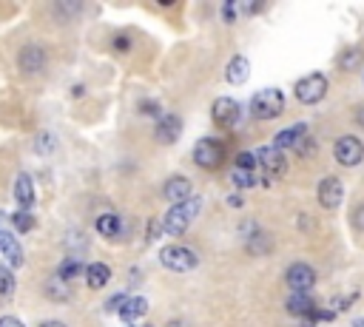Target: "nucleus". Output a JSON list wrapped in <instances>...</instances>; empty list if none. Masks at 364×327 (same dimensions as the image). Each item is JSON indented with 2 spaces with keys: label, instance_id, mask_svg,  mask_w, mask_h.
I'll use <instances>...</instances> for the list:
<instances>
[{
  "label": "nucleus",
  "instance_id": "5",
  "mask_svg": "<svg viewBox=\"0 0 364 327\" xmlns=\"http://www.w3.org/2000/svg\"><path fill=\"white\" fill-rule=\"evenodd\" d=\"M18 69L26 77H40L49 69V52L43 43H26L18 52Z\"/></svg>",
  "mask_w": 364,
  "mask_h": 327
},
{
  "label": "nucleus",
  "instance_id": "44",
  "mask_svg": "<svg viewBox=\"0 0 364 327\" xmlns=\"http://www.w3.org/2000/svg\"><path fill=\"white\" fill-rule=\"evenodd\" d=\"M353 327H364V319H356V321H353Z\"/></svg>",
  "mask_w": 364,
  "mask_h": 327
},
{
  "label": "nucleus",
  "instance_id": "2",
  "mask_svg": "<svg viewBox=\"0 0 364 327\" xmlns=\"http://www.w3.org/2000/svg\"><path fill=\"white\" fill-rule=\"evenodd\" d=\"M256 168H259V183H262V185H273V183L285 174L288 159H285V154L276 151L273 145H271V148H259V151H256Z\"/></svg>",
  "mask_w": 364,
  "mask_h": 327
},
{
  "label": "nucleus",
  "instance_id": "38",
  "mask_svg": "<svg viewBox=\"0 0 364 327\" xmlns=\"http://www.w3.org/2000/svg\"><path fill=\"white\" fill-rule=\"evenodd\" d=\"M162 234V222H157V219H151V231H148V242H154L157 236Z\"/></svg>",
  "mask_w": 364,
  "mask_h": 327
},
{
  "label": "nucleus",
  "instance_id": "20",
  "mask_svg": "<svg viewBox=\"0 0 364 327\" xmlns=\"http://www.w3.org/2000/svg\"><path fill=\"white\" fill-rule=\"evenodd\" d=\"M248 74H251V60H248L245 54H237V57L228 60V66H225V80H228L231 86H242V83L248 80Z\"/></svg>",
  "mask_w": 364,
  "mask_h": 327
},
{
  "label": "nucleus",
  "instance_id": "6",
  "mask_svg": "<svg viewBox=\"0 0 364 327\" xmlns=\"http://www.w3.org/2000/svg\"><path fill=\"white\" fill-rule=\"evenodd\" d=\"M327 88H330L327 77L313 71V74H307V77H302L296 83V100L305 103V105H316V103H322L327 97Z\"/></svg>",
  "mask_w": 364,
  "mask_h": 327
},
{
  "label": "nucleus",
  "instance_id": "26",
  "mask_svg": "<svg viewBox=\"0 0 364 327\" xmlns=\"http://www.w3.org/2000/svg\"><path fill=\"white\" fill-rule=\"evenodd\" d=\"M361 60H364V52L353 46V49H347V52L339 57V66H341L344 71H356V69L361 66Z\"/></svg>",
  "mask_w": 364,
  "mask_h": 327
},
{
  "label": "nucleus",
  "instance_id": "15",
  "mask_svg": "<svg viewBox=\"0 0 364 327\" xmlns=\"http://www.w3.org/2000/svg\"><path fill=\"white\" fill-rule=\"evenodd\" d=\"M162 194H165V200H168L171 205L186 202V200H191V197H194V191H191V180H188V177H171V180L162 185Z\"/></svg>",
  "mask_w": 364,
  "mask_h": 327
},
{
  "label": "nucleus",
  "instance_id": "10",
  "mask_svg": "<svg viewBox=\"0 0 364 327\" xmlns=\"http://www.w3.org/2000/svg\"><path fill=\"white\" fill-rule=\"evenodd\" d=\"M285 282L293 293H307L313 285H316V270L307 265V262H293L285 273Z\"/></svg>",
  "mask_w": 364,
  "mask_h": 327
},
{
  "label": "nucleus",
  "instance_id": "24",
  "mask_svg": "<svg viewBox=\"0 0 364 327\" xmlns=\"http://www.w3.org/2000/svg\"><path fill=\"white\" fill-rule=\"evenodd\" d=\"M15 287H18V279H15L12 268L4 265V268H0V299H9L15 293Z\"/></svg>",
  "mask_w": 364,
  "mask_h": 327
},
{
  "label": "nucleus",
  "instance_id": "33",
  "mask_svg": "<svg viewBox=\"0 0 364 327\" xmlns=\"http://www.w3.org/2000/svg\"><path fill=\"white\" fill-rule=\"evenodd\" d=\"M237 18H239V4H225L222 6V21L225 23H237Z\"/></svg>",
  "mask_w": 364,
  "mask_h": 327
},
{
  "label": "nucleus",
  "instance_id": "1",
  "mask_svg": "<svg viewBox=\"0 0 364 327\" xmlns=\"http://www.w3.org/2000/svg\"><path fill=\"white\" fill-rule=\"evenodd\" d=\"M200 208H203V200L200 197H191V200L179 202V205H171L168 214L162 217V231L171 234V236H182V234L191 228V222L200 214Z\"/></svg>",
  "mask_w": 364,
  "mask_h": 327
},
{
  "label": "nucleus",
  "instance_id": "21",
  "mask_svg": "<svg viewBox=\"0 0 364 327\" xmlns=\"http://www.w3.org/2000/svg\"><path fill=\"white\" fill-rule=\"evenodd\" d=\"M111 268L106 265V262H91V265H86V285L91 287V290H103L108 282H111Z\"/></svg>",
  "mask_w": 364,
  "mask_h": 327
},
{
  "label": "nucleus",
  "instance_id": "43",
  "mask_svg": "<svg viewBox=\"0 0 364 327\" xmlns=\"http://www.w3.org/2000/svg\"><path fill=\"white\" fill-rule=\"evenodd\" d=\"M72 94H74V97H83V94H86V88H83V86H74V88H72Z\"/></svg>",
  "mask_w": 364,
  "mask_h": 327
},
{
  "label": "nucleus",
  "instance_id": "12",
  "mask_svg": "<svg viewBox=\"0 0 364 327\" xmlns=\"http://www.w3.org/2000/svg\"><path fill=\"white\" fill-rule=\"evenodd\" d=\"M179 134H182V120H179V114H162V117L157 120V128H154L157 142L171 145V142L179 139Z\"/></svg>",
  "mask_w": 364,
  "mask_h": 327
},
{
  "label": "nucleus",
  "instance_id": "11",
  "mask_svg": "<svg viewBox=\"0 0 364 327\" xmlns=\"http://www.w3.org/2000/svg\"><path fill=\"white\" fill-rule=\"evenodd\" d=\"M316 197H319V205H322V208L336 211V208L341 205V200H344V185H341V180H339V177H324V180L319 183V188H316Z\"/></svg>",
  "mask_w": 364,
  "mask_h": 327
},
{
  "label": "nucleus",
  "instance_id": "34",
  "mask_svg": "<svg viewBox=\"0 0 364 327\" xmlns=\"http://www.w3.org/2000/svg\"><path fill=\"white\" fill-rule=\"evenodd\" d=\"M350 222H353V228L364 231V202H361V205H356V211L350 214Z\"/></svg>",
  "mask_w": 364,
  "mask_h": 327
},
{
  "label": "nucleus",
  "instance_id": "23",
  "mask_svg": "<svg viewBox=\"0 0 364 327\" xmlns=\"http://www.w3.org/2000/svg\"><path fill=\"white\" fill-rule=\"evenodd\" d=\"M80 273H86V265H83L80 259H66V262L57 268V276H60L63 282H72V279H77Z\"/></svg>",
  "mask_w": 364,
  "mask_h": 327
},
{
  "label": "nucleus",
  "instance_id": "30",
  "mask_svg": "<svg viewBox=\"0 0 364 327\" xmlns=\"http://www.w3.org/2000/svg\"><path fill=\"white\" fill-rule=\"evenodd\" d=\"M140 114H142V117H154V120H159V117H162V108H159V103H157V100H142V103H140Z\"/></svg>",
  "mask_w": 364,
  "mask_h": 327
},
{
  "label": "nucleus",
  "instance_id": "3",
  "mask_svg": "<svg viewBox=\"0 0 364 327\" xmlns=\"http://www.w3.org/2000/svg\"><path fill=\"white\" fill-rule=\"evenodd\" d=\"M285 111V94L279 88H262L251 97V114L256 120H276Z\"/></svg>",
  "mask_w": 364,
  "mask_h": 327
},
{
  "label": "nucleus",
  "instance_id": "18",
  "mask_svg": "<svg viewBox=\"0 0 364 327\" xmlns=\"http://www.w3.org/2000/svg\"><path fill=\"white\" fill-rule=\"evenodd\" d=\"M94 231H97L103 239H123L125 225H123V219H120L117 214H100V217L94 219Z\"/></svg>",
  "mask_w": 364,
  "mask_h": 327
},
{
  "label": "nucleus",
  "instance_id": "35",
  "mask_svg": "<svg viewBox=\"0 0 364 327\" xmlns=\"http://www.w3.org/2000/svg\"><path fill=\"white\" fill-rule=\"evenodd\" d=\"M310 151H313V137L307 134V137H305V139H302V142L296 145V154H302V156H307Z\"/></svg>",
  "mask_w": 364,
  "mask_h": 327
},
{
  "label": "nucleus",
  "instance_id": "13",
  "mask_svg": "<svg viewBox=\"0 0 364 327\" xmlns=\"http://www.w3.org/2000/svg\"><path fill=\"white\" fill-rule=\"evenodd\" d=\"M15 202L21 205V211H26V214H32V208H35V202H38V194H35V180L23 171V174H18V180H15Z\"/></svg>",
  "mask_w": 364,
  "mask_h": 327
},
{
  "label": "nucleus",
  "instance_id": "16",
  "mask_svg": "<svg viewBox=\"0 0 364 327\" xmlns=\"http://www.w3.org/2000/svg\"><path fill=\"white\" fill-rule=\"evenodd\" d=\"M0 253L6 256V262H9L12 270L23 265V248H21V242L15 239L12 231H4V228H0Z\"/></svg>",
  "mask_w": 364,
  "mask_h": 327
},
{
  "label": "nucleus",
  "instance_id": "28",
  "mask_svg": "<svg viewBox=\"0 0 364 327\" xmlns=\"http://www.w3.org/2000/svg\"><path fill=\"white\" fill-rule=\"evenodd\" d=\"M12 228H15L18 234H29V231L35 228V217L26 214V211H15V214H12Z\"/></svg>",
  "mask_w": 364,
  "mask_h": 327
},
{
  "label": "nucleus",
  "instance_id": "42",
  "mask_svg": "<svg viewBox=\"0 0 364 327\" xmlns=\"http://www.w3.org/2000/svg\"><path fill=\"white\" fill-rule=\"evenodd\" d=\"M165 327H186V324H182V319H171Z\"/></svg>",
  "mask_w": 364,
  "mask_h": 327
},
{
  "label": "nucleus",
  "instance_id": "36",
  "mask_svg": "<svg viewBox=\"0 0 364 327\" xmlns=\"http://www.w3.org/2000/svg\"><path fill=\"white\" fill-rule=\"evenodd\" d=\"M0 327H26L18 316H0Z\"/></svg>",
  "mask_w": 364,
  "mask_h": 327
},
{
  "label": "nucleus",
  "instance_id": "7",
  "mask_svg": "<svg viewBox=\"0 0 364 327\" xmlns=\"http://www.w3.org/2000/svg\"><path fill=\"white\" fill-rule=\"evenodd\" d=\"M333 159L344 168H356L358 162L364 159V142L358 137H350V134L339 137L336 145H333Z\"/></svg>",
  "mask_w": 364,
  "mask_h": 327
},
{
  "label": "nucleus",
  "instance_id": "39",
  "mask_svg": "<svg viewBox=\"0 0 364 327\" xmlns=\"http://www.w3.org/2000/svg\"><path fill=\"white\" fill-rule=\"evenodd\" d=\"M228 205H231V208H242V205H245L242 194H231V197H228Z\"/></svg>",
  "mask_w": 364,
  "mask_h": 327
},
{
  "label": "nucleus",
  "instance_id": "14",
  "mask_svg": "<svg viewBox=\"0 0 364 327\" xmlns=\"http://www.w3.org/2000/svg\"><path fill=\"white\" fill-rule=\"evenodd\" d=\"M285 307H288L290 316H296V319H310V321H313V316H316V310H319V304H316V299H313L310 293H290Z\"/></svg>",
  "mask_w": 364,
  "mask_h": 327
},
{
  "label": "nucleus",
  "instance_id": "25",
  "mask_svg": "<svg viewBox=\"0 0 364 327\" xmlns=\"http://www.w3.org/2000/svg\"><path fill=\"white\" fill-rule=\"evenodd\" d=\"M46 293H49V299H52V302H66V299H69V287H66V282H63L57 273L49 279Z\"/></svg>",
  "mask_w": 364,
  "mask_h": 327
},
{
  "label": "nucleus",
  "instance_id": "41",
  "mask_svg": "<svg viewBox=\"0 0 364 327\" xmlns=\"http://www.w3.org/2000/svg\"><path fill=\"white\" fill-rule=\"evenodd\" d=\"M40 327H66V324H63V321H57V319H52V321H43Z\"/></svg>",
  "mask_w": 364,
  "mask_h": 327
},
{
  "label": "nucleus",
  "instance_id": "4",
  "mask_svg": "<svg viewBox=\"0 0 364 327\" xmlns=\"http://www.w3.org/2000/svg\"><path fill=\"white\" fill-rule=\"evenodd\" d=\"M159 262H162V268H168L174 273H188L200 265V256L186 245H165V248H159Z\"/></svg>",
  "mask_w": 364,
  "mask_h": 327
},
{
  "label": "nucleus",
  "instance_id": "9",
  "mask_svg": "<svg viewBox=\"0 0 364 327\" xmlns=\"http://www.w3.org/2000/svg\"><path fill=\"white\" fill-rule=\"evenodd\" d=\"M211 117H214V122L220 128H234L239 122V117H242V108H239V103L234 97H217L214 105H211Z\"/></svg>",
  "mask_w": 364,
  "mask_h": 327
},
{
  "label": "nucleus",
  "instance_id": "22",
  "mask_svg": "<svg viewBox=\"0 0 364 327\" xmlns=\"http://www.w3.org/2000/svg\"><path fill=\"white\" fill-rule=\"evenodd\" d=\"M231 183L237 191H248L259 183V177H256V171H248V168H231Z\"/></svg>",
  "mask_w": 364,
  "mask_h": 327
},
{
  "label": "nucleus",
  "instance_id": "19",
  "mask_svg": "<svg viewBox=\"0 0 364 327\" xmlns=\"http://www.w3.org/2000/svg\"><path fill=\"white\" fill-rule=\"evenodd\" d=\"M145 313H148V299H145V296H128V299L123 302V307L117 310V316H120L125 324L140 321Z\"/></svg>",
  "mask_w": 364,
  "mask_h": 327
},
{
  "label": "nucleus",
  "instance_id": "40",
  "mask_svg": "<svg viewBox=\"0 0 364 327\" xmlns=\"http://www.w3.org/2000/svg\"><path fill=\"white\" fill-rule=\"evenodd\" d=\"M356 122L364 128V105H358V108H356Z\"/></svg>",
  "mask_w": 364,
  "mask_h": 327
},
{
  "label": "nucleus",
  "instance_id": "37",
  "mask_svg": "<svg viewBox=\"0 0 364 327\" xmlns=\"http://www.w3.org/2000/svg\"><path fill=\"white\" fill-rule=\"evenodd\" d=\"M125 299H128V296H125V293H117V296H114V299H108V304H106V307H108V310H120V307H123V302H125Z\"/></svg>",
  "mask_w": 364,
  "mask_h": 327
},
{
  "label": "nucleus",
  "instance_id": "32",
  "mask_svg": "<svg viewBox=\"0 0 364 327\" xmlns=\"http://www.w3.org/2000/svg\"><path fill=\"white\" fill-rule=\"evenodd\" d=\"M111 49H114V52H120V54L131 52V38H128V35H117V38L111 40Z\"/></svg>",
  "mask_w": 364,
  "mask_h": 327
},
{
  "label": "nucleus",
  "instance_id": "27",
  "mask_svg": "<svg viewBox=\"0 0 364 327\" xmlns=\"http://www.w3.org/2000/svg\"><path fill=\"white\" fill-rule=\"evenodd\" d=\"M57 148V137L52 134V131H40L38 137H35V151L38 154H52Z\"/></svg>",
  "mask_w": 364,
  "mask_h": 327
},
{
  "label": "nucleus",
  "instance_id": "17",
  "mask_svg": "<svg viewBox=\"0 0 364 327\" xmlns=\"http://www.w3.org/2000/svg\"><path fill=\"white\" fill-rule=\"evenodd\" d=\"M305 137H307V125H305V122H296V125H290V128H282V131L273 137V148H276V151L296 148Z\"/></svg>",
  "mask_w": 364,
  "mask_h": 327
},
{
  "label": "nucleus",
  "instance_id": "29",
  "mask_svg": "<svg viewBox=\"0 0 364 327\" xmlns=\"http://www.w3.org/2000/svg\"><path fill=\"white\" fill-rule=\"evenodd\" d=\"M234 168H248V171H256V151H242V154H237Z\"/></svg>",
  "mask_w": 364,
  "mask_h": 327
},
{
  "label": "nucleus",
  "instance_id": "8",
  "mask_svg": "<svg viewBox=\"0 0 364 327\" xmlns=\"http://www.w3.org/2000/svg\"><path fill=\"white\" fill-rule=\"evenodd\" d=\"M191 156H194V162H197L200 168H205V171H217V168L222 166V159H225V151H222V142H217V139L205 137V139H200V142L194 145Z\"/></svg>",
  "mask_w": 364,
  "mask_h": 327
},
{
  "label": "nucleus",
  "instance_id": "31",
  "mask_svg": "<svg viewBox=\"0 0 364 327\" xmlns=\"http://www.w3.org/2000/svg\"><path fill=\"white\" fill-rule=\"evenodd\" d=\"M52 12H55V18H57V15L74 18V15H80V12H83V6H80V4H55V9H52Z\"/></svg>",
  "mask_w": 364,
  "mask_h": 327
}]
</instances>
